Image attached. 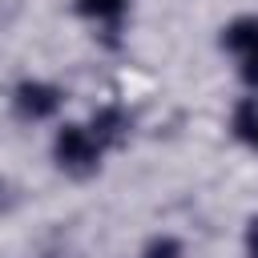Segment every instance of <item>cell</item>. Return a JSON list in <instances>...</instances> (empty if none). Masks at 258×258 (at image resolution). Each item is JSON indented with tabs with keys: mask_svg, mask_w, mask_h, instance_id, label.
Masks as SVG:
<instances>
[{
	"mask_svg": "<svg viewBox=\"0 0 258 258\" xmlns=\"http://www.w3.org/2000/svg\"><path fill=\"white\" fill-rule=\"evenodd\" d=\"M238 73H242V81H246L250 89H258V52H254V56H242V69H238Z\"/></svg>",
	"mask_w": 258,
	"mask_h": 258,
	"instance_id": "obj_8",
	"label": "cell"
},
{
	"mask_svg": "<svg viewBox=\"0 0 258 258\" xmlns=\"http://www.w3.org/2000/svg\"><path fill=\"white\" fill-rule=\"evenodd\" d=\"M60 101H64V93L52 81H20L12 89V109L24 121H48V117H56Z\"/></svg>",
	"mask_w": 258,
	"mask_h": 258,
	"instance_id": "obj_2",
	"label": "cell"
},
{
	"mask_svg": "<svg viewBox=\"0 0 258 258\" xmlns=\"http://www.w3.org/2000/svg\"><path fill=\"white\" fill-rule=\"evenodd\" d=\"M222 48H230L238 60L258 52V16H234L222 28Z\"/></svg>",
	"mask_w": 258,
	"mask_h": 258,
	"instance_id": "obj_3",
	"label": "cell"
},
{
	"mask_svg": "<svg viewBox=\"0 0 258 258\" xmlns=\"http://www.w3.org/2000/svg\"><path fill=\"white\" fill-rule=\"evenodd\" d=\"M234 133H238L250 149H258V101H254V97L234 109Z\"/></svg>",
	"mask_w": 258,
	"mask_h": 258,
	"instance_id": "obj_5",
	"label": "cell"
},
{
	"mask_svg": "<svg viewBox=\"0 0 258 258\" xmlns=\"http://www.w3.org/2000/svg\"><path fill=\"white\" fill-rule=\"evenodd\" d=\"M141 258H185V250H181V242L173 234H161V238H149L145 242Z\"/></svg>",
	"mask_w": 258,
	"mask_h": 258,
	"instance_id": "obj_7",
	"label": "cell"
},
{
	"mask_svg": "<svg viewBox=\"0 0 258 258\" xmlns=\"http://www.w3.org/2000/svg\"><path fill=\"white\" fill-rule=\"evenodd\" d=\"M246 258H258V214L246 222Z\"/></svg>",
	"mask_w": 258,
	"mask_h": 258,
	"instance_id": "obj_9",
	"label": "cell"
},
{
	"mask_svg": "<svg viewBox=\"0 0 258 258\" xmlns=\"http://www.w3.org/2000/svg\"><path fill=\"white\" fill-rule=\"evenodd\" d=\"M101 153H105V145L97 141V133H93L89 125L69 121V125H60L56 137H52V161H56L64 173H73V177L93 173V169L101 165Z\"/></svg>",
	"mask_w": 258,
	"mask_h": 258,
	"instance_id": "obj_1",
	"label": "cell"
},
{
	"mask_svg": "<svg viewBox=\"0 0 258 258\" xmlns=\"http://www.w3.org/2000/svg\"><path fill=\"white\" fill-rule=\"evenodd\" d=\"M89 129L97 133V141H101V145H109V141H117V137H121V129H125V113H121L117 105H105V109H97V113H93Z\"/></svg>",
	"mask_w": 258,
	"mask_h": 258,
	"instance_id": "obj_4",
	"label": "cell"
},
{
	"mask_svg": "<svg viewBox=\"0 0 258 258\" xmlns=\"http://www.w3.org/2000/svg\"><path fill=\"white\" fill-rule=\"evenodd\" d=\"M73 8L85 20H117L129 8V0H73Z\"/></svg>",
	"mask_w": 258,
	"mask_h": 258,
	"instance_id": "obj_6",
	"label": "cell"
}]
</instances>
